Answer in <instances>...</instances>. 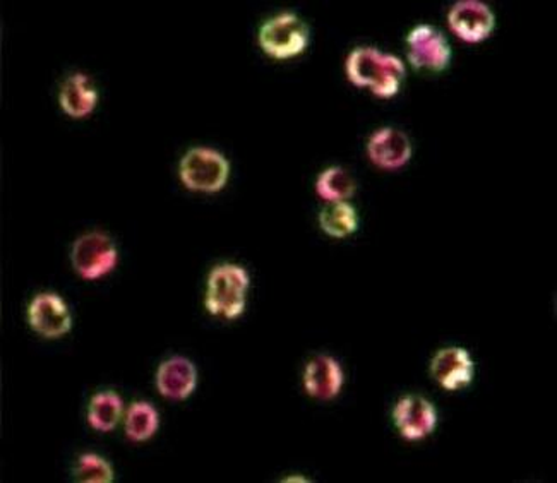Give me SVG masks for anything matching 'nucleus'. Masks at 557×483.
Listing matches in <instances>:
<instances>
[{"mask_svg": "<svg viewBox=\"0 0 557 483\" xmlns=\"http://www.w3.org/2000/svg\"><path fill=\"white\" fill-rule=\"evenodd\" d=\"M160 428V416L153 405L146 401H134L126 416V434L134 443H145L157 434Z\"/></svg>", "mask_w": 557, "mask_h": 483, "instance_id": "nucleus-17", "label": "nucleus"}, {"mask_svg": "<svg viewBox=\"0 0 557 483\" xmlns=\"http://www.w3.org/2000/svg\"><path fill=\"white\" fill-rule=\"evenodd\" d=\"M304 386L312 398L332 399L344 386V371L330 355H315L304 371Z\"/></svg>", "mask_w": 557, "mask_h": 483, "instance_id": "nucleus-13", "label": "nucleus"}, {"mask_svg": "<svg viewBox=\"0 0 557 483\" xmlns=\"http://www.w3.org/2000/svg\"><path fill=\"white\" fill-rule=\"evenodd\" d=\"M368 154L380 169L398 170L412 158V143L401 131L383 127L369 137Z\"/></svg>", "mask_w": 557, "mask_h": 483, "instance_id": "nucleus-11", "label": "nucleus"}, {"mask_svg": "<svg viewBox=\"0 0 557 483\" xmlns=\"http://www.w3.org/2000/svg\"><path fill=\"white\" fill-rule=\"evenodd\" d=\"M283 482H311V480L306 479V476H288Z\"/></svg>", "mask_w": 557, "mask_h": 483, "instance_id": "nucleus-20", "label": "nucleus"}, {"mask_svg": "<svg viewBox=\"0 0 557 483\" xmlns=\"http://www.w3.org/2000/svg\"><path fill=\"white\" fill-rule=\"evenodd\" d=\"M393 420L404 439L422 441L436 429V408L424 396L408 395L396 403Z\"/></svg>", "mask_w": 557, "mask_h": 483, "instance_id": "nucleus-8", "label": "nucleus"}, {"mask_svg": "<svg viewBox=\"0 0 557 483\" xmlns=\"http://www.w3.org/2000/svg\"><path fill=\"white\" fill-rule=\"evenodd\" d=\"M251 286L249 273L238 264L225 262L213 268L208 278L205 306L220 318L235 319L246 309V295Z\"/></svg>", "mask_w": 557, "mask_h": 483, "instance_id": "nucleus-2", "label": "nucleus"}, {"mask_svg": "<svg viewBox=\"0 0 557 483\" xmlns=\"http://www.w3.org/2000/svg\"><path fill=\"white\" fill-rule=\"evenodd\" d=\"M178 174L187 189L219 193L228 182L231 163L216 149L193 148L182 158Z\"/></svg>", "mask_w": 557, "mask_h": 483, "instance_id": "nucleus-3", "label": "nucleus"}, {"mask_svg": "<svg viewBox=\"0 0 557 483\" xmlns=\"http://www.w3.org/2000/svg\"><path fill=\"white\" fill-rule=\"evenodd\" d=\"M320 225L324 234L335 238L348 237L356 234L359 226V216L350 202H327L320 213Z\"/></svg>", "mask_w": 557, "mask_h": 483, "instance_id": "nucleus-16", "label": "nucleus"}, {"mask_svg": "<svg viewBox=\"0 0 557 483\" xmlns=\"http://www.w3.org/2000/svg\"><path fill=\"white\" fill-rule=\"evenodd\" d=\"M431 374L441 387L448 391H460L472 384L475 363L465 348H443L432 357Z\"/></svg>", "mask_w": 557, "mask_h": 483, "instance_id": "nucleus-10", "label": "nucleus"}, {"mask_svg": "<svg viewBox=\"0 0 557 483\" xmlns=\"http://www.w3.org/2000/svg\"><path fill=\"white\" fill-rule=\"evenodd\" d=\"M59 100L71 117H86L97 107V88L85 73H74L62 83Z\"/></svg>", "mask_w": 557, "mask_h": 483, "instance_id": "nucleus-14", "label": "nucleus"}, {"mask_svg": "<svg viewBox=\"0 0 557 483\" xmlns=\"http://www.w3.org/2000/svg\"><path fill=\"white\" fill-rule=\"evenodd\" d=\"M315 193L327 202L347 201L356 193V182L342 166H330L315 181Z\"/></svg>", "mask_w": 557, "mask_h": 483, "instance_id": "nucleus-18", "label": "nucleus"}, {"mask_svg": "<svg viewBox=\"0 0 557 483\" xmlns=\"http://www.w3.org/2000/svg\"><path fill=\"white\" fill-rule=\"evenodd\" d=\"M198 371L186 357H172L158 367L157 387L169 399H187L195 393Z\"/></svg>", "mask_w": 557, "mask_h": 483, "instance_id": "nucleus-12", "label": "nucleus"}, {"mask_svg": "<svg viewBox=\"0 0 557 483\" xmlns=\"http://www.w3.org/2000/svg\"><path fill=\"white\" fill-rule=\"evenodd\" d=\"M29 324L45 338H59L73 326L70 307L57 294H40L33 298L28 309Z\"/></svg>", "mask_w": 557, "mask_h": 483, "instance_id": "nucleus-9", "label": "nucleus"}, {"mask_svg": "<svg viewBox=\"0 0 557 483\" xmlns=\"http://www.w3.org/2000/svg\"><path fill=\"white\" fill-rule=\"evenodd\" d=\"M307 44H309V28L292 11L270 17L259 29V45L268 55L275 59H290L299 55Z\"/></svg>", "mask_w": 557, "mask_h": 483, "instance_id": "nucleus-4", "label": "nucleus"}, {"mask_svg": "<svg viewBox=\"0 0 557 483\" xmlns=\"http://www.w3.org/2000/svg\"><path fill=\"white\" fill-rule=\"evenodd\" d=\"M117 256V247L109 235L89 232L74 242L71 262L83 278L97 280L115 268Z\"/></svg>", "mask_w": 557, "mask_h": 483, "instance_id": "nucleus-5", "label": "nucleus"}, {"mask_svg": "<svg viewBox=\"0 0 557 483\" xmlns=\"http://www.w3.org/2000/svg\"><path fill=\"white\" fill-rule=\"evenodd\" d=\"M348 79L357 86H369L380 98H392L400 91L405 77L401 59L374 47H357L347 59Z\"/></svg>", "mask_w": 557, "mask_h": 483, "instance_id": "nucleus-1", "label": "nucleus"}, {"mask_svg": "<svg viewBox=\"0 0 557 483\" xmlns=\"http://www.w3.org/2000/svg\"><path fill=\"white\" fill-rule=\"evenodd\" d=\"M74 475H76V480L85 483H112L115 479L109 461L94 453L79 458Z\"/></svg>", "mask_w": 557, "mask_h": 483, "instance_id": "nucleus-19", "label": "nucleus"}, {"mask_svg": "<svg viewBox=\"0 0 557 483\" xmlns=\"http://www.w3.org/2000/svg\"><path fill=\"white\" fill-rule=\"evenodd\" d=\"M124 410L121 396L113 391H103L91 398L88 407V422L95 431L110 432L117 428Z\"/></svg>", "mask_w": 557, "mask_h": 483, "instance_id": "nucleus-15", "label": "nucleus"}, {"mask_svg": "<svg viewBox=\"0 0 557 483\" xmlns=\"http://www.w3.org/2000/svg\"><path fill=\"white\" fill-rule=\"evenodd\" d=\"M408 61L419 71L441 73L451 62V47L445 35L432 25H419L408 33Z\"/></svg>", "mask_w": 557, "mask_h": 483, "instance_id": "nucleus-6", "label": "nucleus"}, {"mask_svg": "<svg viewBox=\"0 0 557 483\" xmlns=\"http://www.w3.org/2000/svg\"><path fill=\"white\" fill-rule=\"evenodd\" d=\"M448 25L467 44H481L496 28V16L481 0H460L449 11Z\"/></svg>", "mask_w": 557, "mask_h": 483, "instance_id": "nucleus-7", "label": "nucleus"}]
</instances>
